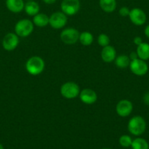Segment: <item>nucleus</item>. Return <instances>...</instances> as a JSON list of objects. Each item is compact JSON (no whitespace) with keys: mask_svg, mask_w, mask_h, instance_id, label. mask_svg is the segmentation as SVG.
I'll return each mask as SVG.
<instances>
[{"mask_svg":"<svg viewBox=\"0 0 149 149\" xmlns=\"http://www.w3.org/2000/svg\"><path fill=\"white\" fill-rule=\"evenodd\" d=\"M42 1H43L45 3H46V4H53V3H55L56 0H42Z\"/></svg>","mask_w":149,"mask_h":149,"instance_id":"c85d7f7f","label":"nucleus"},{"mask_svg":"<svg viewBox=\"0 0 149 149\" xmlns=\"http://www.w3.org/2000/svg\"><path fill=\"white\" fill-rule=\"evenodd\" d=\"M136 52L138 58L146 61L149 60V44L143 42L140 45L137 46Z\"/></svg>","mask_w":149,"mask_h":149,"instance_id":"2eb2a0df","label":"nucleus"},{"mask_svg":"<svg viewBox=\"0 0 149 149\" xmlns=\"http://www.w3.org/2000/svg\"><path fill=\"white\" fill-rule=\"evenodd\" d=\"M130 13V10L127 7H122L121 8L119 9L118 10V13L122 17H127V16H129Z\"/></svg>","mask_w":149,"mask_h":149,"instance_id":"b1692460","label":"nucleus"},{"mask_svg":"<svg viewBox=\"0 0 149 149\" xmlns=\"http://www.w3.org/2000/svg\"><path fill=\"white\" fill-rule=\"evenodd\" d=\"M80 8V0H62L61 3V12L68 16L77 14Z\"/></svg>","mask_w":149,"mask_h":149,"instance_id":"423d86ee","label":"nucleus"},{"mask_svg":"<svg viewBox=\"0 0 149 149\" xmlns=\"http://www.w3.org/2000/svg\"><path fill=\"white\" fill-rule=\"evenodd\" d=\"M67 15L63 12H55L49 17V25L54 29H61L66 26Z\"/></svg>","mask_w":149,"mask_h":149,"instance_id":"6e6552de","label":"nucleus"},{"mask_svg":"<svg viewBox=\"0 0 149 149\" xmlns=\"http://www.w3.org/2000/svg\"><path fill=\"white\" fill-rule=\"evenodd\" d=\"M6 7L9 11L13 13H19L24 10L25 3L23 0H6Z\"/></svg>","mask_w":149,"mask_h":149,"instance_id":"4468645a","label":"nucleus"},{"mask_svg":"<svg viewBox=\"0 0 149 149\" xmlns=\"http://www.w3.org/2000/svg\"><path fill=\"white\" fill-rule=\"evenodd\" d=\"M102 149H110V148H102Z\"/></svg>","mask_w":149,"mask_h":149,"instance_id":"7c9ffc66","label":"nucleus"},{"mask_svg":"<svg viewBox=\"0 0 149 149\" xmlns=\"http://www.w3.org/2000/svg\"><path fill=\"white\" fill-rule=\"evenodd\" d=\"M0 149H4V147H3V146L1 143H0Z\"/></svg>","mask_w":149,"mask_h":149,"instance_id":"c756f323","label":"nucleus"},{"mask_svg":"<svg viewBox=\"0 0 149 149\" xmlns=\"http://www.w3.org/2000/svg\"><path fill=\"white\" fill-rule=\"evenodd\" d=\"M60 93L64 98L71 100L79 95L80 90L78 84L73 81H68L61 85Z\"/></svg>","mask_w":149,"mask_h":149,"instance_id":"20e7f679","label":"nucleus"},{"mask_svg":"<svg viewBox=\"0 0 149 149\" xmlns=\"http://www.w3.org/2000/svg\"><path fill=\"white\" fill-rule=\"evenodd\" d=\"M18 36L15 33H8L4 36L2 39L3 48L7 51H13L18 46Z\"/></svg>","mask_w":149,"mask_h":149,"instance_id":"9b49d317","label":"nucleus"},{"mask_svg":"<svg viewBox=\"0 0 149 149\" xmlns=\"http://www.w3.org/2000/svg\"><path fill=\"white\" fill-rule=\"evenodd\" d=\"M34 31V23L28 19L18 20L15 26V33L20 37L29 36Z\"/></svg>","mask_w":149,"mask_h":149,"instance_id":"7ed1b4c3","label":"nucleus"},{"mask_svg":"<svg viewBox=\"0 0 149 149\" xmlns=\"http://www.w3.org/2000/svg\"><path fill=\"white\" fill-rule=\"evenodd\" d=\"M129 57L131 61H133V60H135L137 58H138V56H137V54L136 52H131L129 54Z\"/></svg>","mask_w":149,"mask_h":149,"instance_id":"bb28decb","label":"nucleus"},{"mask_svg":"<svg viewBox=\"0 0 149 149\" xmlns=\"http://www.w3.org/2000/svg\"><path fill=\"white\" fill-rule=\"evenodd\" d=\"M45 64L43 59L39 56H32L26 63V70L33 76L40 74L45 69Z\"/></svg>","mask_w":149,"mask_h":149,"instance_id":"f03ea898","label":"nucleus"},{"mask_svg":"<svg viewBox=\"0 0 149 149\" xmlns=\"http://www.w3.org/2000/svg\"><path fill=\"white\" fill-rule=\"evenodd\" d=\"M97 42L101 47H106L110 45V37L107 34L101 33V34L99 35L97 38Z\"/></svg>","mask_w":149,"mask_h":149,"instance_id":"5701e85b","label":"nucleus"},{"mask_svg":"<svg viewBox=\"0 0 149 149\" xmlns=\"http://www.w3.org/2000/svg\"><path fill=\"white\" fill-rule=\"evenodd\" d=\"M129 17L131 23L135 26H143V24H145L147 19L145 13L142 9L137 7L130 10Z\"/></svg>","mask_w":149,"mask_h":149,"instance_id":"1a4fd4ad","label":"nucleus"},{"mask_svg":"<svg viewBox=\"0 0 149 149\" xmlns=\"http://www.w3.org/2000/svg\"><path fill=\"white\" fill-rule=\"evenodd\" d=\"M143 100L146 106H149V92H147L146 93H145V95H143Z\"/></svg>","mask_w":149,"mask_h":149,"instance_id":"393cba45","label":"nucleus"},{"mask_svg":"<svg viewBox=\"0 0 149 149\" xmlns=\"http://www.w3.org/2000/svg\"><path fill=\"white\" fill-rule=\"evenodd\" d=\"M32 22L37 27H45L49 24V17L46 14L39 13L34 16Z\"/></svg>","mask_w":149,"mask_h":149,"instance_id":"f3484780","label":"nucleus"},{"mask_svg":"<svg viewBox=\"0 0 149 149\" xmlns=\"http://www.w3.org/2000/svg\"><path fill=\"white\" fill-rule=\"evenodd\" d=\"M28 1H30V0H28Z\"/></svg>","mask_w":149,"mask_h":149,"instance_id":"2f4dec72","label":"nucleus"},{"mask_svg":"<svg viewBox=\"0 0 149 149\" xmlns=\"http://www.w3.org/2000/svg\"><path fill=\"white\" fill-rule=\"evenodd\" d=\"M144 33H145V35L146 37L148 38L149 39V25H148V26L145 28Z\"/></svg>","mask_w":149,"mask_h":149,"instance_id":"cd10ccee","label":"nucleus"},{"mask_svg":"<svg viewBox=\"0 0 149 149\" xmlns=\"http://www.w3.org/2000/svg\"><path fill=\"white\" fill-rule=\"evenodd\" d=\"M79 41L83 46H89L93 42V36L91 32L83 31L80 33Z\"/></svg>","mask_w":149,"mask_h":149,"instance_id":"aec40b11","label":"nucleus"},{"mask_svg":"<svg viewBox=\"0 0 149 149\" xmlns=\"http://www.w3.org/2000/svg\"><path fill=\"white\" fill-rule=\"evenodd\" d=\"M99 6L105 13H112L116 9V0H99Z\"/></svg>","mask_w":149,"mask_h":149,"instance_id":"a211bd4d","label":"nucleus"},{"mask_svg":"<svg viewBox=\"0 0 149 149\" xmlns=\"http://www.w3.org/2000/svg\"><path fill=\"white\" fill-rule=\"evenodd\" d=\"M39 9H40V7H39V4L34 0L28 1L24 6L25 12L26 14L30 16H34L35 15L38 14L39 12Z\"/></svg>","mask_w":149,"mask_h":149,"instance_id":"dca6fc26","label":"nucleus"},{"mask_svg":"<svg viewBox=\"0 0 149 149\" xmlns=\"http://www.w3.org/2000/svg\"><path fill=\"white\" fill-rule=\"evenodd\" d=\"M133 42H134V45H136L137 46H138V45H140V44L143 43V39H142L141 37H140V36H136V37L134 38V39H133Z\"/></svg>","mask_w":149,"mask_h":149,"instance_id":"a878e982","label":"nucleus"},{"mask_svg":"<svg viewBox=\"0 0 149 149\" xmlns=\"http://www.w3.org/2000/svg\"><path fill=\"white\" fill-rule=\"evenodd\" d=\"M128 130L131 135L140 136L143 135L146 130V122L144 118L140 116H134L129 119L127 125Z\"/></svg>","mask_w":149,"mask_h":149,"instance_id":"f257e3e1","label":"nucleus"},{"mask_svg":"<svg viewBox=\"0 0 149 149\" xmlns=\"http://www.w3.org/2000/svg\"><path fill=\"white\" fill-rule=\"evenodd\" d=\"M101 58L102 61L105 63H109L115 61L116 58V50L111 45L104 47H102V52H101Z\"/></svg>","mask_w":149,"mask_h":149,"instance_id":"ddd939ff","label":"nucleus"},{"mask_svg":"<svg viewBox=\"0 0 149 149\" xmlns=\"http://www.w3.org/2000/svg\"><path fill=\"white\" fill-rule=\"evenodd\" d=\"M117 114L121 117H127L133 111V104L130 100L124 99L117 103L115 107Z\"/></svg>","mask_w":149,"mask_h":149,"instance_id":"9d476101","label":"nucleus"},{"mask_svg":"<svg viewBox=\"0 0 149 149\" xmlns=\"http://www.w3.org/2000/svg\"><path fill=\"white\" fill-rule=\"evenodd\" d=\"M115 64L118 68H126L128 66H129L130 60L129 57L126 55H120L118 56H116L115 59Z\"/></svg>","mask_w":149,"mask_h":149,"instance_id":"6ab92c4d","label":"nucleus"},{"mask_svg":"<svg viewBox=\"0 0 149 149\" xmlns=\"http://www.w3.org/2000/svg\"><path fill=\"white\" fill-rule=\"evenodd\" d=\"M129 68L131 72L136 76L143 77L147 74L148 71V65L147 63L143 60L137 58L131 61L129 64Z\"/></svg>","mask_w":149,"mask_h":149,"instance_id":"0eeeda50","label":"nucleus"},{"mask_svg":"<svg viewBox=\"0 0 149 149\" xmlns=\"http://www.w3.org/2000/svg\"><path fill=\"white\" fill-rule=\"evenodd\" d=\"M80 33L74 28H67L61 32L60 39L66 45H74L79 41Z\"/></svg>","mask_w":149,"mask_h":149,"instance_id":"39448f33","label":"nucleus"},{"mask_svg":"<svg viewBox=\"0 0 149 149\" xmlns=\"http://www.w3.org/2000/svg\"><path fill=\"white\" fill-rule=\"evenodd\" d=\"M132 141L133 140L131 139V138L130 136H129L127 135H123L119 138L118 142H119V144L122 147H124V148H128V147L131 146Z\"/></svg>","mask_w":149,"mask_h":149,"instance_id":"4be33fe9","label":"nucleus"},{"mask_svg":"<svg viewBox=\"0 0 149 149\" xmlns=\"http://www.w3.org/2000/svg\"><path fill=\"white\" fill-rule=\"evenodd\" d=\"M80 100L86 105H92L97 100V94L91 89H83L79 94Z\"/></svg>","mask_w":149,"mask_h":149,"instance_id":"f8f14e48","label":"nucleus"},{"mask_svg":"<svg viewBox=\"0 0 149 149\" xmlns=\"http://www.w3.org/2000/svg\"><path fill=\"white\" fill-rule=\"evenodd\" d=\"M131 147L132 149H149V144L144 138H137L133 140Z\"/></svg>","mask_w":149,"mask_h":149,"instance_id":"412c9836","label":"nucleus"}]
</instances>
